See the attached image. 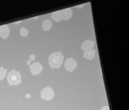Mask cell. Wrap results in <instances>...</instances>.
<instances>
[{
    "instance_id": "obj_1",
    "label": "cell",
    "mask_w": 129,
    "mask_h": 110,
    "mask_svg": "<svg viewBox=\"0 0 129 110\" xmlns=\"http://www.w3.org/2000/svg\"><path fill=\"white\" fill-rule=\"evenodd\" d=\"M63 57L60 52H54L48 58V64L52 69L58 68L61 65Z\"/></svg>"
},
{
    "instance_id": "obj_4",
    "label": "cell",
    "mask_w": 129,
    "mask_h": 110,
    "mask_svg": "<svg viewBox=\"0 0 129 110\" xmlns=\"http://www.w3.org/2000/svg\"><path fill=\"white\" fill-rule=\"evenodd\" d=\"M64 67L68 71L72 72L77 67L76 61L72 58H70L66 60Z\"/></svg>"
},
{
    "instance_id": "obj_15",
    "label": "cell",
    "mask_w": 129,
    "mask_h": 110,
    "mask_svg": "<svg viewBox=\"0 0 129 110\" xmlns=\"http://www.w3.org/2000/svg\"><path fill=\"white\" fill-rule=\"evenodd\" d=\"M100 110H110V109L108 106H104L101 107Z\"/></svg>"
},
{
    "instance_id": "obj_12",
    "label": "cell",
    "mask_w": 129,
    "mask_h": 110,
    "mask_svg": "<svg viewBox=\"0 0 129 110\" xmlns=\"http://www.w3.org/2000/svg\"><path fill=\"white\" fill-rule=\"evenodd\" d=\"M7 70L4 68L1 67H0V80H2L5 77L7 74Z\"/></svg>"
},
{
    "instance_id": "obj_2",
    "label": "cell",
    "mask_w": 129,
    "mask_h": 110,
    "mask_svg": "<svg viewBox=\"0 0 129 110\" xmlns=\"http://www.w3.org/2000/svg\"><path fill=\"white\" fill-rule=\"evenodd\" d=\"M7 78L10 85H17L21 82V75L19 71L15 69L9 73Z\"/></svg>"
},
{
    "instance_id": "obj_5",
    "label": "cell",
    "mask_w": 129,
    "mask_h": 110,
    "mask_svg": "<svg viewBox=\"0 0 129 110\" xmlns=\"http://www.w3.org/2000/svg\"><path fill=\"white\" fill-rule=\"evenodd\" d=\"M29 68L31 74L33 75L39 74L43 69L42 65L38 62L33 63L30 66Z\"/></svg>"
},
{
    "instance_id": "obj_13",
    "label": "cell",
    "mask_w": 129,
    "mask_h": 110,
    "mask_svg": "<svg viewBox=\"0 0 129 110\" xmlns=\"http://www.w3.org/2000/svg\"><path fill=\"white\" fill-rule=\"evenodd\" d=\"M29 33V31L25 28L22 27L20 30V34L22 36L26 37L28 35Z\"/></svg>"
},
{
    "instance_id": "obj_9",
    "label": "cell",
    "mask_w": 129,
    "mask_h": 110,
    "mask_svg": "<svg viewBox=\"0 0 129 110\" xmlns=\"http://www.w3.org/2000/svg\"><path fill=\"white\" fill-rule=\"evenodd\" d=\"M95 50L92 48L84 51L83 57L88 60H92L95 56Z\"/></svg>"
},
{
    "instance_id": "obj_7",
    "label": "cell",
    "mask_w": 129,
    "mask_h": 110,
    "mask_svg": "<svg viewBox=\"0 0 129 110\" xmlns=\"http://www.w3.org/2000/svg\"><path fill=\"white\" fill-rule=\"evenodd\" d=\"M62 19L64 20H68L71 18L72 15V11L71 9L67 8L61 10Z\"/></svg>"
},
{
    "instance_id": "obj_10",
    "label": "cell",
    "mask_w": 129,
    "mask_h": 110,
    "mask_svg": "<svg viewBox=\"0 0 129 110\" xmlns=\"http://www.w3.org/2000/svg\"><path fill=\"white\" fill-rule=\"evenodd\" d=\"M51 18L55 21H60L62 20L61 10L54 12L51 14Z\"/></svg>"
},
{
    "instance_id": "obj_14",
    "label": "cell",
    "mask_w": 129,
    "mask_h": 110,
    "mask_svg": "<svg viewBox=\"0 0 129 110\" xmlns=\"http://www.w3.org/2000/svg\"><path fill=\"white\" fill-rule=\"evenodd\" d=\"M29 59H30V61H34L35 59V56L34 54H31L29 57Z\"/></svg>"
},
{
    "instance_id": "obj_3",
    "label": "cell",
    "mask_w": 129,
    "mask_h": 110,
    "mask_svg": "<svg viewBox=\"0 0 129 110\" xmlns=\"http://www.w3.org/2000/svg\"><path fill=\"white\" fill-rule=\"evenodd\" d=\"M54 94L52 89L49 87L47 86L44 88L41 92V97L46 100H51L54 97Z\"/></svg>"
},
{
    "instance_id": "obj_11",
    "label": "cell",
    "mask_w": 129,
    "mask_h": 110,
    "mask_svg": "<svg viewBox=\"0 0 129 110\" xmlns=\"http://www.w3.org/2000/svg\"><path fill=\"white\" fill-rule=\"evenodd\" d=\"M52 25V23L50 20H45L42 23V28L45 31L49 30Z\"/></svg>"
},
{
    "instance_id": "obj_16",
    "label": "cell",
    "mask_w": 129,
    "mask_h": 110,
    "mask_svg": "<svg viewBox=\"0 0 129 110\" xmlns=\"http://www.w3.org/2000/svg\"><path fill=\"white\" fill-rule=\"evenodd\" d=\"M30 62H31V61L30 60H28V61H27V64L28 65H30Z\"/></svg>"
},
{
    "instance_id": "obj_8",
    "label": "cell",
    "mask_w": 129,
    "mask_h": 110,
    "mask_svg": "<svg viewBox=\"0 0 129 110\" xmlns=\"http://www.w3.org/2000/svg\"><path fill=\"white\" fill-rule=\"evenodd\" d=\"M94 46V42L90 40H87L83 42L81 45V48L82 50L85 51L90 49L93 48Z\"/></svg>"
},
{
    "instance_id": "obj_6",
    "label": "cell",
    "mask_w": 129,
    "mask_h": 110,
    "mask_svg": "<svg viewBox=\"0 0 129 110\" xmlns=\"http://www.w3.org/2000/svg\"><path fill=\"white\" fill-rule=\"evenodd\" d=\"M10 30L9 29L7 25H4L0 26V36L6 39L8 37Z\"/></svg>"
},
{
    "instance_id": "obj_17",
    "label": "cell",
    "mask_w": 129,
    "mask_h": 110,
    "mask_svg": "<svg viewBox=\"0 0 129 110\" xmlns=\"http://www.w3.org/2000/svg\"><path fill=\"white\" fill-rule=\"evenodd\" d=\"M85 110H86V109H85Z\"/></svg>"
}]
</instances>
